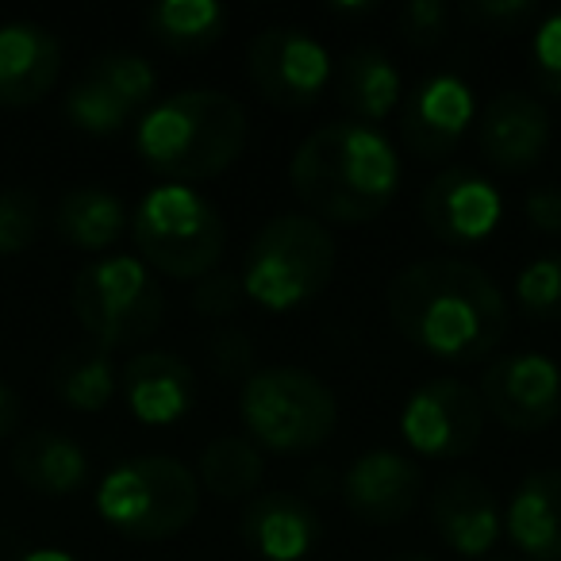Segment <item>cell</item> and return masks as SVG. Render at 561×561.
<instances>
[{
  "label": "cell",
  "mask_w": 561,
  "mask_h": 561,
  "mask_svg": "<svg viewBox=\"0 0 561 561\" xmlns=\"http://www.w3.org/2000/svg\"><path fill=\"white\" fill-rule=\"evenodd\" d=\"M481 392L458 377H435L420 385L400 412V435L423 458H466L481 443Z\"/></svg>",
  "instance_id": "obj_10"
},
{
  "label": "cell",
  "mask_w": 561,
  "mask_h": 561,
  "mask_svg": "<svg viewBox=\"0 0 561 561\" xmlns=\"http://www.w3.org/2000/svg\"><path fill=\"white\" fill-rule=\"evenodd\" d=\"M50 385H55L58 400L78 412H104L116 397V366H112V351L96 343L70 346L58 354L55 369H50Z\"/></svg>",
  "instance_id": "obj_24"
},
{
  "label": "cell",
  "mask_w": 561,
  "mask_h": 561,
  "mask_svg": "<svg viewBox=\"0 0 561 561\" xmlns=\"http://www.w3.org/2000/svg\"><path fill=\"white\" fill-rule=\"evenodd\" d=\"M131 239L154 273L201 280L216 273L227 247L219 208L188 185H158L131 211Z\"/></svg>",
  "instance_id": "obj_6"
},
{
  "label": "cell",
  "mask_w": 561,
  "mask_h": 561,
  "mask_svg": "<svg viewBox=\"0 0 561 561\" xmlns=\"http://www.w3.org/2000/svg\"><path fill=\"white\" fill-rule=\"evenodd\" d=\"M55 227L73 250L104 254L127 234L131 216H127V204L116 193H108L101 185H81L58 201Z\"/></svg>",
  "instance_id": "obj_23"
},
{
  "label": "cell",
  "mask_w": 561,
  "mask_h": 561,
  "mask_svg": "<svg viewBox=\"0 0 561 561\" xmlns=\"http://www.w3.org/2000/svg\"><path fill=\"white\" fill-rule=\"evenodd\" d=\"M389 316L423 354L450 366L481 362L507 335L500 285L466 257H423L389 280Z\"/></svg>",
  "instance_id": "obj_1"
},
{
  "label": "cell",
  "mask_w": 561,
  "mask_h": 561,
  "mask_svg": "<svg viewBox=\"0 0 561 561\" xmlns=\"http://www.w3.org/2000/svg\"><path fill=\"white\" fill-rule=\"evenodd\" d=\"M265 461L250 438L219 435L201 454V484L219 500H242L262 484Z\"/></svg>",
  "instance_id": "obj_26"
},
{
  "label": "cell",
  "mask_w": 561,
  "mask_h": 561,
  "mask_svg": "<svg viewBox=\"0 0 561 561\" xmlns=\"http://www.w3.org/2000/svg\"><path fill=\"white\" fill-rule=\"evenodd\" d=\"M85 73L104 81V85H108L119 101L131 104V108L150 104V96H154V89H158L154 66L142 55H135V50H104V55H96L93 62H89Z\"/></svg>",
  "instance_id": "obj_28"
},
{
  "label": "cell",
  "mask_w": 561,
  "mask_h": 561,
  "mask_svg": "<svg viewBox=\"0 0 561 561\" xmlns=\"http://www.w3.org/2000/svg\"><path fill=\"white\" fill-rule=\"evenodd\" d=\"M535 12H538L535 0H481V4H469V16L492 27H515L535 16Z\"/></svg>",
  "instance_id": "obj_35"
},
{
  "label": "cell",
  "mask_w": 561,
  "mask_h": 561,
  "mask_svg": "<svg viewBox=\"0 0 561 561\" xmlns=\"http://www.w3.org/2000/svg\"><path fill=\"white\" fill-rule=\"evenodd\" d=\"M242 427L250 443L277 454H305L331 438L339 423L335 392L300 366H265L242 381Z\"/></svg>",
  "instance_id": "obj_8"
},
{
  "label": "cell",
  "mask_w": 561,
  "mask_h": 561,
  "mask_svg": "<svg viewBox=\"0 0 561 561\" xmlns=\"http://www.w3.org/2000/svg\"><path fill=\"white\" fill-rule=\"evenodd\" d=\"M339 101L358 124H381L404 101L400 70L381 47H354L339 73Z\"/></svg>",
  "instance_id": "obj_22"
},
{
  "label": "cell",
  "mask_w": 561,
  "mask_h": 561,
  "mask_svg": "<svg viewBox=\"0 0 561 561\" xmlns=\"http://www.w3.org/2000/svg\"><path fill=\"white\" fill-rule=\"evenodd\" d=\"M530 66H535L538 85L550 96H561V9L538 24L530 39Z\"/></svg>",
  "instance_id": "obj_31"
},
{
  "label": "cell",
  "mask_w": 561,
  "mask_h": 561,
  "mask_svg": "<svg viewBox=\"0 0 561 561\" xmlns=\"http://www.w3.org/2000/svg\"><path fill=\"white\" fill-rule=\"evenodd\" d=\"M43 231V204L27 188H0V257L24 254Z\"/></svg>",
  "instance_id": "obj_30"
},
{
  "label": "cell",
  "mask_w": 561,
  "mask_h": 561,
  "mask_svg": "<svg viewBox=\"0 0 561 561\" xmlns=\"http://www.w3.org/2000/svg\"><path fill=\"white\" fill-rule=\"evenodd\" d=\"M224 27L227 9L216 0H158L147 9V32L170 50H204Z\"/></svg>",
  "instance_id": "obj_25"
},
{
  "label": "cell",
  "mask_w": 561,
  "mask_h": 561,
  "mask_svg": "<svg viewBox=\"0 0 561 561\" xmlns=\"http://www.w3.org/2000/svg\"><path fill=\"white\" fill-rule=\"evenodd\" d=\"M289 181L320 224H366L397 196L400 154L374 124H323L293 150Z\"/></svg>",
  "instance_id": "obj_2"
},
{
  "label": "cell",
  "mask_w": 561,
  "mask_h": 561,
  "mask_svg": "<svg viewBox=\"0 0 561 561\" xmlns=\"http://www.w3.org/2000/svg\"><path fill=\"white\" fill-rule=\"evenodd\" d=\"M527 208V219L546 234H561V188L558 185H538L527 193L523 201Z\"/></svg>",
  "instance_id": "obj_36"
},
{
  "label": "cell",
  "mask_w": 561,
  "mask_h": 561,
  "mask_svg": "<svg viewBox=\"0 0 561 561\" xmlns=\"http://www.w3.org/2000/svg\"><path fill=\"white\" fill-rule=\"evenodd\" d=\"M12 473L39 496H73L89 481V454L62 431L39 427L12 446Z\"/></svg>",
  "instance_id": "obj_21"
},
{
  "label": "cell",
  "mask_w": 561,
  "mask_h": 561,
  "mask_svg": "<svg viewBox=\"0 0 561 561\" xmlns=\"http://www.w3.org/2000/svg\"><path fill=\"white\" fill-rule=\"evenodd\" d=\"M242 542L262 561H300L320 542V515L297 492H262L242 515Z\"/></svg>",
  "instance_id": "obj_18"
},
{
  "label": "cell",
  "mask_w": 561,
  "mask_h": 561,
  "mask_svg": "<svg viewBox=\"0 0 561 561\" xmlns=\"http://www.w3.org/2000/svg\"><path fill=\"white\" fill-rule=\"evenodd\" d=\"M431 527L461 558H484L504 530L496 492L473 473H450L431 492Z\"/></svg>",
  "instance_id": "obj_15"
},
{
  "label": "cell",
  "mask_w": 561,
  "mask_h": 561,
  "mask_svg": "<svg viewBox=\"0 0 561 561\" xmlns=\"http://www.w3.org/2000/svg\"><path fill=\"white\" fill-rule=\"evenodd\" d=\"M201 507V481L170 454H142L112 466L96 484V512L116 535L162 542L185 530Z\"/></svg>",
  "instance_id": "obj_5"
},
{
  "label": "cell",
  "mask_w": 561,
  "mask_h": 561,
  "mask_svg": "<svg viewBox=\"0 0 561 561\" xmlns=\"http://www.w3.org/2000/svg\"><path fill=\"white\" fill-rule=\"evenodd\" d=\"M339 250L316 216H273L242 257V293L265 312H297L335 277Z\"/></svg>",
  "instance_id": "obj_4"
},
{
  "label": "cell",
  "mask_w": 561,
  "mask_h": 561,
  "mask_svg": "<svg viewBox=\"0 0 561 561\" xmlns=\"http://www.w3.org/2000/svg\"><path fill=\"white\" fill-rule=\"evenodd\" d=\"M331 12H339V16H358V12H377V4H331Z\"/></svg>",
  "instance_id": "obj_39"
},
{
  "label": "cell",
  "mask_w": 561,
  "mask_h": 561,
  "mask_svg": "<svg viewBox=\"0 0 561 561\" xmlns=\"http://www.w3.org/2000/svg\"><path fill=\"white\" fill-rule=\"evenodd\" d=\"M481 154L504 173H523L542 162L550 147V112L530 93H500L481 116Z\"/></svg>",
  "instance_id": "obj_16"
},
{
  "label": "cell",
  "mask_w": 561,
  "mask_h": 561,
  "mask_svg": "<svg viewBox=\"0 0 561 561\" xmlns=\"http://www.w3.org/2000/svg\"><path fill=\"white\" fill-rule=\"evenodd\" d=\"M481 404L512 431H542L561 412V369L538 351L504 354L481 377Z\"/></svg>",
  "instance_id": "obj_11"
},
{
  "label": "cell",
  "mask_w": 561,
  "mask_h": 561,
  "mask_svg": "<svg viewBox=\"0 0 561 561\" xmlns=\"http://www.w3.org/2000/svg\"><path fill=\"white\" fill-rule=\"evenodd\" d=\"M20 561H78V558L66 550H55V546H39V550H27Z\"/></svg>",
  "instance_id": "obj_38"
},
{
  "label": "cell",
  "mask_w": 561,
  "mask_h": 561,
  "mask_svg": "<svg viewBox=\"0 0 561 561\" xmlns=\"http://www.w3.org/2000/svg\"><path fill=\"white\" fill-rule=\"evenodd\" d=\"M208 358H211V366H216V374L242 377V381H247V377L254 374L257 351H254V343H250L247 331H219V335H211V343H208Z\"/></svg>",
  "instance_id": "obj_34"
},
{
  "label": "cell",
  "mask_w": 561,
  "mask_h": 561,
  "mask_svg": "<svg viewBox=\"0 0 561 561\" xmlns=\"http://www.w3.org/2000/svg\"><path fill=\"white\" fill-rule=\"evenodd\" d=\"M397 561H431V558H423V553H404V558H397Z\"/></svg>",
  "instance_id": "obj_40"
},
{
  "label": "cell",
  "mask_w": 561,
  "mask_h": 561,
  "mask_svg": "<svg viewBox=\"0 0 561 561\" xmlns=\"http://www.w3.org/2000/svg\"><path fill=\"white\" fill-rule=\"evenodd\" d=\"M119 385H124L131 415L139 423H150V427H165V423L185 420L196 397L193 369L178 354H165V351L135 354L124 366V374H119Z\"/></svg>",
  "instance_id": "obj_19"
},
{
  "label": "cell",
  "mask_w": 561,
  "mask_h": 561,
  "mask_svg": "<svg viewBox=\"0 0 561 561\" xmlns=\"http://www.w3.org/2000/svg\"><path fill=\"white\" fill-rule=\"evenodd\" d=\"M62 73V47L39 24H0V104L32 108L47 101Z\"/></svg>",
  "instance_id": "obj_17"
},
{
  "label": "cell",
  "mask_w": 561,
  "mask_h": 561,
  "mask_svg": "<svg viewBox=\"0 0 561 561\" xmlns=\"http://www.w3.org/2000/svg\"><path fill=\"white\" fill-rule=\"evenodd\" d=\"M242 297H247V293H242V277H234V273H227V270H216L196 280L193 308L201 316H208V320H224V316L239 312Z\"/></svg>",
  "instance_id": "obj_32"
},
{
  "label": "cell",
  "mask_w": 561,
  "mask_h": 561,
  "mask_svg": "<svg viewBox=\"0 0 561 561\" xmlns=\"http://www.w3.org/2000/svg\"><path fill=\"white\" fill-rule=\"evenodd\" d=\"M343 496L358 519L389 527L420 504L423 473L408 454L377 446L351 461V469L343 473Z\"/></svg>",
  "instance_id": "obj_14"
},
{
  "label": "cell",
  "mask_w": 561,
  "mask_h": 561,
  "mask_svg": "<svg viewBox=\"0 0 561 561\" xmlns=\"http://www.w3.org/2000/svg\"><path fill=\"white\" fill-rule=\"evenodd\" d=\"M247 73L262 101L312 108L331 85V55L305 27H265L247 47Z\"/></svg>",
  "instance_id": "obj_9"
},
{
  "label": "cell",
  "mask_w": 561,
  "mask_h": 561,
  "mask_svg": "<svg viewBox=\"0 0 561 561\" xmlns=\"http://www.w3.org/2000/svg\"><path fill=\"white\" fill-rule=\"evenodd\" d=\"M504 527L527 561H561V469H538L515 484Z\"/></svg>",
  "instance_id": "obj_20"
},
{
  "label": "cell",
  "mask_w": 561,
  "mask_h": 561,
  "mask_svg": "<svg viewBox=\"0 0 561 561\" xmlns=\"http://www.w3.org/2000/svg\"><path fill=\"white\" fill-rule=\"evenodd\" d=\"M446 20H450V9L443 0H408L400 9V32L415 47H435L446 35Z\"/></svg>",
  "instance_id": "obj_33"
},
{
  "label": "cell",
  "mask_w": 561,
  "mask_h": 561,
  "mask_svg": "<svg viewBox=\"0 0 561 561\" xmlns=\"http://www.w3.org/2000/svg\"><path fill=\"white\" fill-rule=\"evenodd\" d=\"M250 119L234 96L219 89H181L158 101L135 127V150L170 185L219 178L239 162Z\"/></svg>",
  "instance_id": "obj_3"
},
{
  "label": "cell",
  "mask_w": 561,
  "mask_h": 561,
  "mask_svg": "<svg viewBox=\"0 0 561 561\" xmlns=\"http://www.w3.org/2000/svg\"><path fill=\"white\" fill-rule=\"evenodd\" d=\"M496 561H515V558H496Z\"/></svg>",
  "instance_id": "obj_41"
},
{
  "label": "cell",
  "mask_w": 561,
  "mask_h": 561,
  "mask_svg": "<svg viewBox=\"0 0 561 561\" xmlns=\"http://www.w3.org/2000/svg\"><path fill=\"white\" fill-rule=\"evenodd\" d=\"M20 427V400L9 385L0 381V438H9Z\"/></svg>",
  "instance_id": "obj_37"
},
{
  "label": "cell",
  "mask_w": 561,
  "mask_h": 561,
  "mask_svg": "<svg viewBox=\"0 0 561 561\" xmlns=\"http://www.w3.org/2000/svg\"><path fill=\"white\" fill-rule=\"evenodd\" d=\"M70 308L96 346L119 351L162 328L165 293L142 257L104 254L73 277Z\"/></svg>",
  "instance_id": "obj_7"
},
{
  "label": "cell",
  "mask_w": 561,
  "mask_h": 561,
  "mask_svg": "<svg viewBox=\"0 0 561 561\" xmlns=\"http://www.w3.org/2000/svg\"><path fill=\"white\" fill-rule=\"evenodd\" d=\"M473 89L458 73H431L404 96L400 135L415 158H446L473 124Z\"/></svg>",
  "instance_id": "obj_13"
},
{
  "label": "cell",
  "mask_w": 561,
  "mask_h": 561,
  "mask_svg": "<svg viewBox=\"0 0 561 561\" xmlns=\"http://www.w3.org/2000/svg\"><path fill=\"white\" fill-rule=\"evenodd\" d=\"M66 116H70V124L85 135H116L127 127V119L135 116V108L127 101H119L104 81H96L85 73V78L73 81L70 93H66Z\"/></svg>",
  "instance_id": "obj_27"
},
{
  "label": "cell",
  "mask_w": 561,
  "mask_h": 561,
  "mask_svg": "<svg viewBox=\"0 0 561 561\" xmlns=\"http://www.w3.org/2000/svg\"><path fill=\"white\" fill-rule=\"evenodd\" d=\"M515 300L530 320H561V254H538L515 277Z\"/></svg>",
  "instance_id": "obj_29"
},
{
  "label": "cell",
  "mask_w": 561,
  "mask_h": 561,
  "mask_svg": "<svg viewBox=\"0 0 561 561\" xmlns=\"http://www.w3.org/2000/svg\"><path fill=\"white\" fill-rule=\"evenodd\" d=\"M420 211L435 239L450 242V247H477L500 227L504 201L484 173L469 170V165H454V170H443L427 181L420 196Z\"/></svg>",
  "instance_id": "obj_12"
}]
</instances>
